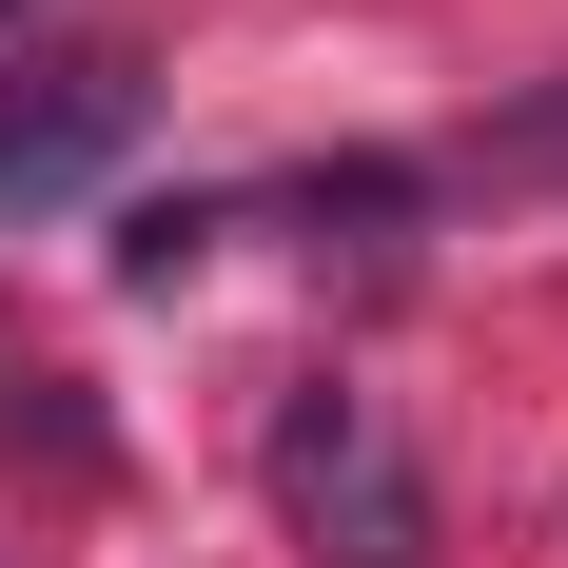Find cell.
I'll list each match as a JSON object with an SVG mask.
<instances>
[{
    "instance_id": "cell-3",
    "label": "cell",
    "mask_w": 568,
    "mask_h": 568,
    "mask_svg": "<svg viewBox=\"0 0 568 568\" xmlns=\"http://www.w3.org/2000/svg\"><path fill=\"white\" fill-rule=\"evenodd\" d=\"M196 255H216V216H196V196H176V216H138V235H118V275H138V294H176V275H196Z\"/></svg>"
},
{
    "instance_id": "cell-2",
    "label": "cell",
    "mask_w": 568,
    "mask_h": 568,
    "mask_svg": "<svg viewBox=\"0 0 568 568\" xmlns=\"http://www.w3.org/2000/svg\"><path fill=\"white\" fill-rule=\"evenodd\" d=\"M138 158V79L118 59H0V216H59Z\"/></svg>"
},
{
    "instance_id": "cell-1",
    "label": "cell",
    "mask_w": 568,
    "mask_h": 568,
    "mask_svg": "<svg viewBox=\"0 0 568 568\" xmlns=\"http://www.w3.org/2000/svg\"><path fill=\"white\" fill-rule=\"evenodd\" d=\"M275 510L314 529V568H412V549H432V510H412L373 393H294L275 412Z\"/></svg>"
}]
</instances>
